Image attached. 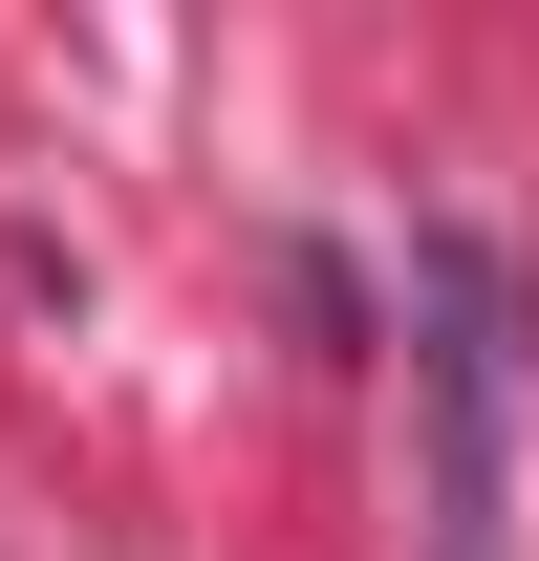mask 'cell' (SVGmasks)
<instances>
[{
	"instance_id": "obj_1",
	"label": "cell",
	"mask_w": 539,
	"mask_h": 561,
	"mask_svg": "<svg viewBox=\"0 0 539 561\" xmlns=\"http://www.w3.org/2000/svg\"><path fill=\"white\" fill-rule=\"evenodd\" d=\"M410 302H432V540L496 561V496H518V260L496 238H432L410 260Z\"/></svg>"
}]
</instances>
